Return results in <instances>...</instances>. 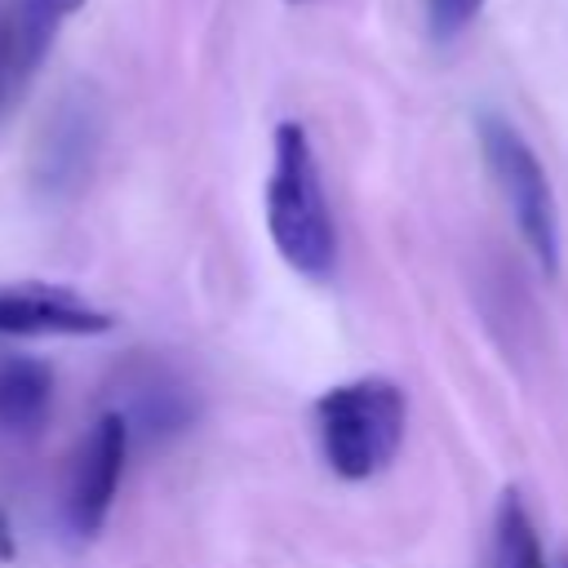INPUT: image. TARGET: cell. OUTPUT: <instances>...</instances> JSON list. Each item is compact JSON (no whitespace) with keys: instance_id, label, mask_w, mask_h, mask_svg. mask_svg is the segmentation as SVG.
Here are the masks:
<instances>
[{"instance_id":"6da1fadb","label":"cell","mask_w":568,"mask_h":568,"mask_svg":"<svg viewBox=\"0 0 568 568\" xmlns=\"http://www.w3.org/2000/svg\"><path fill=\"white\" fill-rule=\"evenodd\" d=\"M266 231L275 253L311 284L337 275V222L324 195V178L311 151V138L297 120H280L271 133V173H266Z\"/></svg>"},{"instance_id":"7a4b0ae2","label":"cell","mask_w":568,"mask_h":568,"mask_svg":"<svg viewBox=\"0 0 568 568\" xmlns=\"http://www.w3.org/2000/svg\"><path fill=\"white\" fill-rule=\"evenodd\" d=\"M311 417H315V444L324 466L337 479L359 484L382 475L399 457L408 399L390 377H355V382L328 386L315 399Z\"/></svg>"},{"instance_id":"3957f363","label":"cell","mask_w":568,"mask_h":568,"mask_svg":"<svg viewBox=\"0 0 568 568\" xmlns=\"http://www.w3.org/2000/svg\"><path fill=\"white\" fill-rule=\"evenodd\" d=\"M475 142H479L488 178L497 182V191L510 209V222H515L524 248L532 253V262L546 275H559V248H564L559 244V204H555L546 164L537 160L528 138L497 111L475 115Z\"/></svg>"},{"instance_id":"277c9868","label":"cell","mask_w":568,"mask_h":568,"mask_svg":"<svg viewBox=\"0 0 568 568\" xmlns=\"http://www.w3.org/2000/svg\"><path fill=\"white\" fill-rule=\"evenodd\" d=\"M98 146H102V106L98 93L75 84L58 98V106L49 111V120L40 124L36 151H31V178L44 195L67 200L75 195L93 164H98Z\"/></svg>"},{"instance_id":"5b68a950","label":"cell","mask_w":568,"mask_h":568,"mask_svg":"<svg viewBox=\"0 0 568 568\" xmlns=\"http://www.w3.org/2000/svg\"><path fill=\"white\" fill-rule=\"evenodd\" d=\"M129 422L120 413H102L75 462H71V475H67V528L75 537H98L111 506H115V493H120V479H124V462H129Z\"/></svg>"},{"instance_id":"8992f818","label":"cell","mask_w":568,"mask_h":568,"mask_svg":"<svg viewBox=\"0 0 568 568\" xmlns=\"http://www.w3.org/2000/svg\"><path fill=\"white\" fill-rule=\"evenodd\" d=\"M111 328L115 315L93 306L67 284H44V280L0 284V337H98Z\"/></svg>"},{"instance_id":"52a82bcc","label":"cell","mask_w":568,"mask_h":568,"mask_svg":"<svg viewBox=\"0 0 568 568\" xmlns=\"http://www.w3.org/2000/svg\"><path fill=\"white\" fill-rule=\"evenodd\" d=\"M53 368L31 355H0V435H36L53 413Z\"/></svg>"},{"instance_id":"ba28073f","label":"cell","mask_w":568,"mask_h":568,"mask_svg":"<svg viewBox=\"0 0 568 568\" xmlns=\"http://www.w3.org/2000/svg\"><path fill=\"white\" fill-rule=\"evenodd\" d=\"M493 564L497 568H546L537 524H532V515L515 488L501 493L497 515H493Z\"/></svg>"},{"instance_id":"9c48e42d","label":"cell","mask_w":568,"mask_h":568,"mask_svg":"<svg viewBox=\"0 0 568 568\" xmlns=\"http://www.w3.org/2000/svg\"><path fill=\"white\" fill-rule=\"evenodd\" d=\"M191 413H195L191 395L178 382H169V377L142 382L138 395H133V408H120V417L129 422V435L133 430H142V435H173V430H182L191 422Z\"/></svg>"},{"instance_id":"30bf717a","label":"cell","mask_w":568,"mask_h":568,"mask_svg":"<svg viewBox=\"0 0 568 568\" xmlns=\"http://www.w3.org/2000/svg\"><path fill=\"white\" fill-rule=\"evenodd\" d=\"M479 9L484 0H426V27L435 40H453L475 22Z\"/></svg>"},{"instance_id":"8fae6325","label":"cell","mask_w":568,"mask_h":568,"mask_svg":"<svg viewBox=\"0 0 568 568\" xmlns=\"http://www.w3.org/2000/svg\"><path fill=\"white\" fill-rule=\"evenodd\" d=\"M564 568H568V564H564Z\"/></svg>"}]
</instances>
